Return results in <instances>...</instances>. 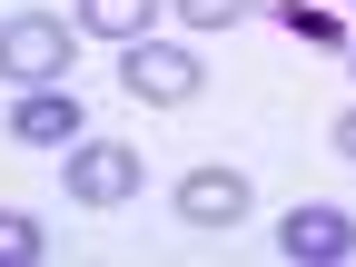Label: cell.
Listing matches in <instances>:
<instances>
[{
    "label": "cell",
    "mask_w": 356,
    "mask_h": 267,
    "mask_svg": "<svg viewBox=\"0 0 356 267\" xmlns=\"http://www.w3.org/2000/svg\"><path fill=\"white\" fill-rule=\"evenodd\" d=\"M60 178H70V198H79V208H129V198H139V149H119V139H89V129H79Z\"/></svg>",
    "instance_id": "1"
},
{
    "label": "cell",
    "mask_w": 356,
    "mask_h": 267,
    "mask_svg": "<svg viewBox=\"0 0 356 267\" xmlns=\"http://www.w3.org/2000/svg\"><path fill=\"white\" fill-rule=\"evenodd\" d=\"M70 20H30V10H10V20H0V70H10V79H30V89H50L60 70H70Z\"/></svg>",
    "instance_id": "2"
},
{
    "label": "cell",
    "mask_w": 356,
    "mask_h": 267,
    "mask_svg": "<svg viewBox=\"0 0 356 267\" xmlns=\"http://www.w3.org/2000/svg\"><path fill=\"white\" fill-rule=\"evenodd\" d=\"M119 79H129V99H149V109H178V99L198 89V60L178 50V40H159V30H149V40H129Z\"/></svg>",
    "instance_id": "3"
},
{
    "label": "cell",
    "mask_w": 356,
    "mask_h": 267,
    "mask_svg": "<svg viewBox=\"0 0 356 267\" xmlns=\"http://www.w3.org/2000/svg\"><path fill=\"white\" fill-rule=\"evenodd\" d=\"M277 248H287L297 267H346V257H356V218H346V208H287V218H277Z\"/></svg>",
    "instance_id": "4"
},
{
    "label": "cell",
    "mask_w": 356,
    "mask_h": 267,
    "mask_svg": "<svg viewBox=\"0 0 356 267\" xmlns=\"http://www.w3.org/2000/svg\"><path fill=\"white\" fill-rule=\"evenodd\" d=\"M79 129H89V119H79V99H70L60 79H50V89H20V99H10V139H20V149H70Z\"/></svg>",
    "instance_id": "5"
},
{
    "label": "cell",
    "mask_w": 356,
    "mask_h": 267,
    "mask_svg": "<svg viewBox=\"0 0 356 267\" xmlns=\"http://www.w3.org/2000/svg\"><path fill=\"white\" fill-rule=\"evenodd\" d=\"M178 218H188V228H238L248 218V178L238 168H188L178 178Z\"/></svg>",
    "instance_id": "6"
},
{
    "label": "cell",
    "mask_w": 356,
    "mask_h": 267,
    "mask_svg": "<svg viewBox=\"0 0 356 267\" xmlns=\"http://www.w3.org/2000/svg\"><path fill=\"white\" fill-rule=\"evenodd\" d=\"M70 30H79V40H119V50H129V40L159 30V0H79Z\"/></svg>",
    "instance_id": "7"
},
{
    "label": "cell",
    "mask_w": 356,
    "mask_h": 267,
    "mask_svg": "<svg viewBox=\"0 0 356 267\" xmlns=\"http://www.w3.org/2000/svg\"><path fill=\"white\" fill-rule=\"evenodd\" d=\"M40 248H50V238H40V218H30V208H0V267H30Z\"/></svg>",
    "instance_id": "8"
},
{
    "label": "cell",
    "mask_w": 356,
    "mask_h": 267,
    "mask_svg": "<svg viewBox=\"0 0 356 267\" xmlns=\"http://www.w3.org/2000/svg\"><path fill=\"white\" fill-rule=\"evenodd\" d=\"M178 20L188 30H228V20H248V0H178Z\"/></svg>",
    "instance_id": "9"
},
{
    "label": "cell",
    "mask_w": 356,
    "mask_h": 267,
    "mask_svg": "<svg viewBox=\"0 0 356 267\" xmlns=\"http://www.w3.org/2000/svg\"><path fill=\"white\" fill-rule=\"evenodd\" d=\"M337 159H356V109H346V119H337Z\"/></svg>",
    "instance_id": "10"
},
{
    "label": "cell",
    "mask_w": 356,
    "mask_h": 267,
    "mask_svg": "<svg viewBox=\"0 0 356 267\" xmlns=\"http://www.w3.org/2000/svg\"><path fill=\"white\" fill-rule=\"evenodd\" d=\"M346 70H356V40H346Z\"/></svg>",
    "instance_id": "11"
}]
</instances>
